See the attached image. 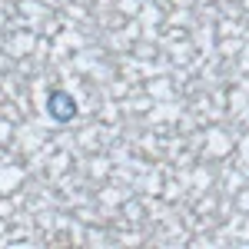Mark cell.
<instances>
[{"label":"cell","mask_w":249,"mask_h":249,"mask_svg":"<svg viewBox=\"0 0 249 249\" xmlns=\"http://www.w3.org/2000/svg\"><path fill=\"white\" fill-rule=\"evenodd\" d=\"M80 113V103L73 100L70 90H50L47 93V116L53 120V123H73Z\"/></svg>","instance_id":"obj_1"}]
</instances>
